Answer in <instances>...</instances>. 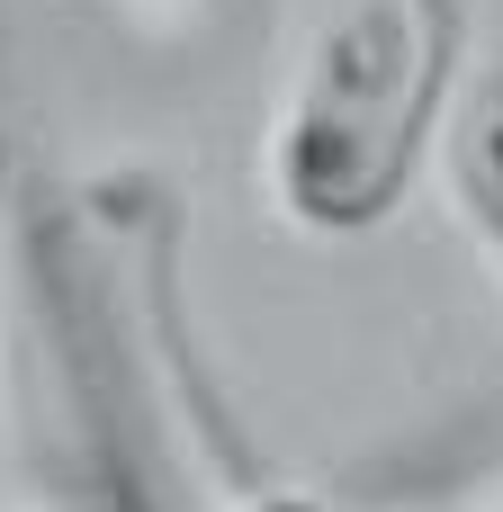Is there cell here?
Segmentation results:
<instances>
[{
    "instance_id": "obj_1",
    "label": "cell",
    "mask_w": 503,
    "mask_h": 512,
    "mask_svg": "<svg viewBox=\"0 0 503 512\" xmlns=\"http://www.w3.org/2000/svg\"><path fill=\"white\" fill-rule=\"evenodd\" d=\"M459 90H468L459 0H333L297 45L261 135L270 207L324 243L378 234L441 153Z\"/></svg>"
},
{
    "instance_id": "obj_2",
    "label": "cell",
    "mask_w": 503,
    "mask_h": 512,
    "mask_svg": "<svg viewBox=\"0 0 503 512\" xmlns=\"http://www.w3.org/2000/svg\"><path fill=\"white\" fill-rule=\"evenodd\" d=\"M441 180H450V207H459L468 243L503 279V63L468 72V90L450 108V135H441Z\"/></svg>"
},
{
    "instance_id": "obj_3",
    "label": "cell",
    "mask_w": 503,
    "mask_h": 512,
    "mask_svg": "<svg viewBox=\"0 0 503 512\" xmlns=\"http://www.w3.org/2000/svg\"><path fill=\"white\" fill-rule=\"evenodd\" d=\"M9 252H18V135L0 126V333H9Z\"/></svg>"
},
{
    "instance_id": "obj_4",
    "label": "cell",
    "mask_w": 503,
    "mask_h": 512,
    "mask_svg": "<svg viewBox=\"0 0 503 512\" xmlns=\"http://www.w3.org/2000/svg\"><path fill=\"white\" fill-rule=\"evenodd\" d=\"M225 512H333L324 495H297V486H270V495H243V504H225Z\"/></svg>"
}]
</instances>
